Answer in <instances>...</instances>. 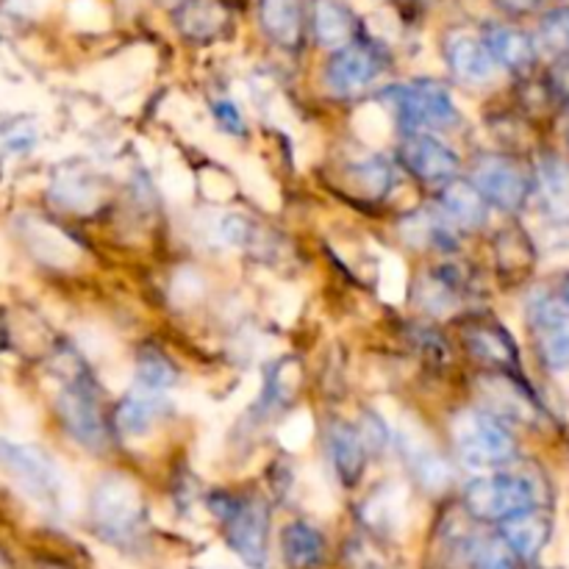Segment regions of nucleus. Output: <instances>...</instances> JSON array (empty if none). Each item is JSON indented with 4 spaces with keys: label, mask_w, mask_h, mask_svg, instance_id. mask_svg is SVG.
<instances>
[{
    "label": "nucleus",
    "mask_w": 569,
    "mask_h": 569,
    "mask_svg": "<svg viewBox=\"0 0 569 569\" xmlns=\"http://www.w3.org/2000/svg\"><path fill=\"white\" fill-rule=\"evenodd\" d=\"M500 526H503L500 528V539L509 545L517 559H533V556L542 553L550 539V520L539 509L522 511V515L511 517Z\"/></svg>",
    "instance_id": "obj_19"
},
{
    "label": "nucleus",
    "mask_w": 569,
    "mask_h": 569,
    "mask_svg": "<svg viewBox=\"0 0 569 569\" xmlns=\"http://www.w3.org/2000/svg\"><path fill=\"white\" fill-rule=\"evenodd\" d=\"M94 522L109 539H131L142 526V495L128 478L106 476L92 498Z\"/></svg>",
    "instance_id": "obj_5"
},
{
    "label": "nucleus",
    "mask_w": 569,
    "mask_h": 569,
    "mask_svg": "<svg viewBox=\"0 0 569 569\" xmlns=\"http://www.w3.org/2000/svg\"><path fill=\"white\" fill-rule=\"evenodd\" d=\"M500 3L506 6V9L509 11H531V9H537L539 3H542V0H500Z\"/></svg>",
    "instance_id": "obj_33"
},
{
    "label": "nucleus",
    "mask_w": 569,
    "mask_h": 569,
    "mask_svg": "<svg viewBox=\"0 0 569 569\" xmlns=\"http://www.w3.org/2000/svg\"><path fill=\"white\" fill-rule=\"evenodd\" d=\"M328 453H331V465L337 470L339 481L345 487H353L361 472H365L367 461V442L359 428L348 426V422L331 426V431H328Z\"/></svg>",
    "instance_id": "obj_17"
},
{
    "label": "nucleus",
    "mask_w": 569,
    "mask_h": 569,
    "mask_svg": "<svg viewBox=\"0 0 569 569\" xmlns=\"http://www.w3.org/2000/svg\"><path fill=\"white\" fill-rule=\"evenodd\" d=\"M0 465L17 487L33 500H50L61 492V472L56 461L37 445L0 439Z\"/></svg>",
    "instance_id": "obj_7"
},
{
    "label": "nucleus",
    "mask_w": 569,
    "mask_h": 569,
    "mask_svg": "<svg viewBox=\"0 0 569 569\" xmlns=\"http://www.w3.org/2000/svg\"><path fill=\"white\" fill-rule=\"evenodd\" d=\"M483 44L492 53L495 64L511 72H528L537 61V42L526 31L511 26H489Z\"/></svg>",
    "instance_id": "obj_16"
},
{
    "label": "nucleus",
    "mask_w": 569,
    "mask_h": 569,
    "mask_svg": "<svg viewBox=\"0 0 569 569\" xmlns=\"http://www.w3.org/2000/svg\"><path fill=\"white\" fill-rule=\"evenodd\" d=\"M228 542L233 553L248 567L259 569L267 565V539H270V511L261 500H233L226 515Z\"/></svg>",
    "instance_id": "obj_10"
},
{
    "label": "nucleus",
    "mask_w": 569,
    "mask_h": 569,
    "mask_svg": "<svg viewBox=\"0 0 569 569\" xmlns=\"http://www.w3.org/2000/svg\"><path fill=\"white\" fill-rule=\"evenodd\" d=\"M281 548L283 559L295 569H311L326 559V539L320 537L317 528L306 526V522H292V526L283 528Z\"/></svg>",
    "instance_id": "obj_21"
},
{
    "label": "nucleus",
    "mask_w": 569,
    "mask_h": 569,
    "mask_svg": "<svg viewBox=\"0 0 569 569\" xmlns=\"http://www.w3.org/2000/svg\"><path fill=\"white\" fill-rule=\"evenodd\" d=\"M567 39H569L567 9L550 11V14L542 20V26H539V44H542L548 53L565 56L567 53Z\"/></svg>",
    "instance_id": "obj_30"
},
{
    "label": "nucleus",
    "mask_w": 569,
    "mask_h": 569,
    "mask_svg": "<svg viewBox=\"0 0 569 569\" xmlns=\"http://www.w3.org/2000/svg\"><path fill=\"white\" fill-rule=\"evenodd\" d=\"M350 178H353L359 192L367 194V198H383L395 181L392 170H389L387 161L381 159H367L353 164L350 167Z\"/></svg>",
    "instance_id": "obj_29"
},
{
    "label": "nucleus",
    "mask_w": 569,
    "mask_h": 569,
    "mask_svg": "<svg viewBox=\"0 0 569 569\" xmlns=\"http://www.w3.org/2000/svg\"><path fill=\"white\" fill-rule=\"evenodd\" d=\"M172 22L189 42H214L231 26V11L222 0H181L172 9Z\"/></svg>",
    "instance_id": "obj_13"
},
{
    "label": "nucleus",
    "mask_w": 569,
    "mask_h": 569,
    "mask_svg": "<svg viewBox=\"0 0 569 569\" xmlns=\"http://www.w3.org/2000/svg\"><path fill=\"white\" fill-rule=\"evenodd\" d=\"M467 345H470V350L478 356V359L495 361V365L500 367L517 365L515 342L509 339L506 328H489V326L472 328V331L467 333Z\"/></svg>",
    "instance_id": "obj_24"
},
{
    "label": "nucleus",
    "mask_w": 569,
    "mask_h": 569,
    "mask_svg": "<svg viewBox=\"0 0 569 569\" xmlns=\"http://www.w3.org/2000/svg\"><path fill=\"white\" fill-rule=\"evenodd\" d=\"M383 98L392 103L395 117L403 126L406 133H420L422 128H450L459 122V109L448 89L437 81H415L395 83L383 92Z\"/></svg>",
    "instance_id": "obj_3"
},
{
    "label": "nucleus",
    "mask_w": 569,
    "mask_h": 569,
    "mask_svg": "<svg viewBox=\"0 0 569 569\" xmlns=\"http://www.w3.org/2000/svg\"><path fill=\"white\" fill-rule=\"evenodd\" d=\"M211 114H214V120L220 122L222 131H228V133H242L244 131L242 114H239L237 106L228 103V100H220V103L211 106Z\"/></svg>",
    "instance_id": "obj_31"
},
{
    "label": "nucleus",
    "mask_w": 569,
    "mask_h": 569,
    "mask_svg": "<svg viewBox=\"0 0 569 569\" xmlns=\"http://www.w3.org/2000/svg\"><path fill=\"white\" fill-rule=\"evenodd\" d=\"M311 28L322 48L339 50L356 39V17L339 0H317L311 11Z\"/></svg>",
    "instance_id": "obj_20"
},
{
    "label": "nucleus",
    "mask_w": 569,
    "mask_h": 569,
    "mask_svg": "<svg viewBox=\"0 0 569 569\" xmlns=\"http://www.w3.org/2000/svg\"><path fill=\"white\" fill-rule=\"evenodd\" d=\"M537 487L517 472H489L465 487V509L476 520L506 522L537 509Z\"/></svg>",
    "instance_id": "obj_2"
},
{
    "label": "nucleus",
    "mask_w": 569,
    "mask_h": 569,
    "mask_svg": "<svg viewBox=\"0 0 569 569\" xmlns=\"http://www.w3.org/2000/svg\"><path fill=\"white\" fill-rule=\"evenodd\" d=\"M383 70H387V53L376 42L353 39L345 48L333 50L326 67V83L339 98H353L372 87Z\"/></svg>",
    "instance_id": "obj_6"
},
{
    "label": "nucleus",
    "mask_w": 569,
    "mask_h": 569,
    "mask_svg": "<svg viewBox=\"0 0 569 569\" xmlns=\"http://www.w3.org/2000/svg\"><path fill=\"white\" fill-rule=\"evenodd\" d=\"M467 181L481 192L487 203L500 206L503 211H517L528 198V176L522 172L520 164H515L506 156H483V159H478Z\"/></svg>",
    "instance_id": "obj_9"
},
{
    "label": "nucleus",
    "mask_w": 569,
    "mask_h": 569,
    "mask_svg": "<svg viewBox=\"0 0 569 569\" xmlns=\"http://www.w3.org/2000/svg\"><path fill=\"white\" fill-rule=\"evenodd\" d=\"M528 322L533 328L539 356L553 372H565L569 361V309L567 298L553 289L531 295Z\"/></svg>",
    "instance_id": "obj_4"
},
{
    "label": "nucleus",
    "mask_w": 569,
    "mask_h": 569,
    "mask_svg": "<svg viewBox=\"0 0 569 569\" xmlns=\"http://www.w3.org/2000/svg\"><path fill=\"white\" fill-rule=\"evenodd\" d=\"M56 409H59L61 426L67 428L78 445L87 450H103L109 442V431H106L103 415H100L98 398L92 389L83 381L64 383L59 395H56Z\"/></svg>",
    "instance_id": "obj_8"
},
{
    "label": "nucleus",
    "mask_w": 569,
    "mask_h": 569,
    "mask_svg": "<svg viewBox=\"0 0 569 569\" xmlns=\"http://www.w3.org/2000/svg\"><path fill=\"white\" fill-rule=\"evenodd\" d=\"M539 181H542V192L548 198V209L553 211L559 220L567 217V167L565 161L548 156L539 161Z\"/></svg>",
    "instance_id": "obj_27"
},
{
    "label": "nucleus",
    "mask_w": 569,
    "mask_h": 569,
    "mask_svg": "<svg viewBox=\"0 0 569 569\" xmlns=\"http://www.w3.org/2000/svg\"><path fill=\"white\" fill-rule=\"evenodd\" d=\"M0 569H9V565H6V559H3V553H0Z\"/></svg>",
    "instance_id": "obj_34"
},
{
    "label": "nucleus",
    "mask_w": 569,
    "mask_h": 569,
    "mask_svg": "<svg viewBox=\"0 0 569 569\" xmlns=\"http://www.w3.org/2000/svg\"><path fill=\"white\" fill-rule=\"evenodd\" d=\"M259 26L278 48L295 53L306 37L303 0H259Z\"/></svg>",
    "instance_id": "obj_15"
},
{
    "label": "nucleus",
    "mask_w": 569,
    "mask_h": 569,
    "mask_svg": "<svg viewBox=\"0 0 569 569\" xmlns=\"http://www.w3.org/2000/svg\"><path fill=\"white\" fill-rule=\"evenodd\" d=\"M483 395H487L489 406H492L489 415H495L498 420H503V417L528 420L531 417V400H528V395L509 376L487 378L483 381Z\"/></svg>",
    "instance_id": "obj_23"
},
{
    "label": "nucleus",
    "mask_w": 569,
    "mask_h": 569,
    "mask_svg": "<svg viewBox=\"0 0 569 569\" xmlns=\"http://www.w3.org/2000/svg\"><path fill=\"white\" fill-rule=\"evenodd\" d=\"M403 237L409 239L411 244H442V242H450L453 239V233H450V222L442 220V217H433L431 211H420V214H415L411 220L403 222Z\"/></svg>",
    "instance_id": "obj_28"
},
{
    "label": "nucleus",
    "mask_w": 569,
    "mask_h": 569,
    "mask_svg": "<svg viewBox=\"0 0 569 569\" xmlns=\"http://www.w3.org/2000/svg\"><path fill=\"white\" fill-rule=\"evenodd\" d=\"M439 203H442V217H448L450 226L465 228V231H476L489 217V203L481 198V192L470 181H459V178L445 183Z\"/></svg>",
    "instance_id": "obj_18"
},
{
    "label": "nucleus",
    "mask_w": 569,
    "mask_h": 569,
    "mask_svg": "<svg viewBox=\"0 0 569 569\" xmlns=\"http://www.w3.org/2000/svg\"><path fill=\"white\" fill-rule=\"evenodd\" d=\"M465 559L472 569H517V556L500 537H472L465 545Z\"/></svg>",
    "instance_id": "obj_25"
},
{
    "label": "nucleus",
    "mask_w": 569,
    "mask_h": 569,
    "mask_svg": "<svg viewBox=\"0 0 569 569\" xmlns=\"http://www.w3.org/2000/svg\"><path fill=\"white\" fill-rule=\"evenodd\" d=\"M398 448L403 453L406 465H409L411 476L417 478V483L426 489H445L450 481V467L448 461L439 456V450L433 448L431 439L420 431V428H403L398 433Z\"/></svg>",
    "instance_id": "obj_14"
},
{
    "label": "nucleus",
    "mask_w": 569,
    "mask_h": 569,
    "mask_svg": "<svg viewBox=\"0 0 569 569\" xmlns=\"http://www.w3.org/2000/svg\"><path fill=\"white\" fill-rule=\"evenodd\" d=\"M161 409H164V403H161L159 395L137 389L117 406V426L126 437H144L153 428V422L159 420Z\"/></svg>",
    "instance_id": "obj_22"
},
{
    "label": "nucleus",
    "mask_w": 569,
    "mask_h": 569,
    "mask_svg": "<svg viewBox=\"0 0 569 569\" xmlns=\"http://www.w3.org/2000/svg\"><path fill=\"white\" fill-rule=\"evenodd\" d=\"M178 372L170 361L164 359L156 350H144L137 361V389H144V392L161 395L164 389L176 387Z\"/></svg>",
    "instance_id": "obj_26"
},
{
    "label": "nucleus",
    "mask_w": 569,
    "mask_h": 569,
    "mask_svg": "<svg viewBox=\"0 0 569 569\" xmlns=\"http://www.w3.org/2000/svg\"><path fill=\"white\" fill-rule=\"evenodd\" d=\"M456 453L470 470H498L515 461L517 439L503 420L483 409H465L450 422Z\"/></svg>",
    "instance_id": "obj_1"
},
{
    "label": "nucleus",
    "mask_w": 569,
    "mask_h": 569,
    "mask_svg": "<svg viewBox=\"0 0 569 569\" xmlns=\"http://www.w3.org/2000/svg\"><path fill=\"white\" fill-rule=\"evenodd\" d=\"M445 61L453 70L459 81L470 83V87H483V83L495 81L498 76V64H495L492 53L483 44V37L472 31H450L445 37Z\"/></svg>",
    "instance_id": "obj_12"
},
{
    "label": "nucleus",
    "mask_w": 569,
    "mask_h": 569,
    "mask_svg": "<svg viewBox=\"0 0 569 569\" xmlns=\"http://www.w3.org/2000/svg\"><path fill=\"white\" fill-rule=\"evenodd\" d=\"M248 222L242 220V217H226V222H222V237L228 239L231 244H239L248 239Z\"/></svg>",
    "instance_id": "obj_32"
},
{
    "label": "nucleus",
    "mask_w": 569,
    "mask_h": 569,
    "mask_svg": "<svg viewBox=\"0 0 569 569\" xmlns=\"http://www.w3.org/2000/svg\"><path fill=\"white\" fill-rule=\"evenodd\" d=\"M400 159L411 176L431 187H445L459 172V156L428 133H409L400 144Z\"/></svg>",
    "instance_id": "obj_11"
}]
</instances>
